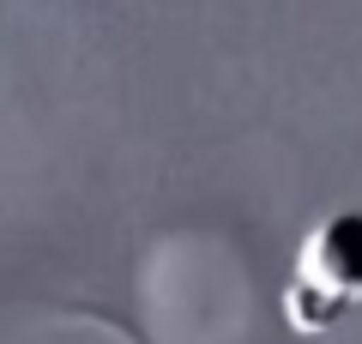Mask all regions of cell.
<instances>
[{
	"label": "cell",
	"mask_w": 362,
	"mask_h": 344,
	"mask_svg": "<svg viewBox=\"0 0 362 344\" xmlns=\"http://www.w3.org/2000/svg\"><path fill=\"white\" fill-rule=\"evenodd\" d=\"M356 302H362V212H326L290 260L284 320L296 332H326Z\"/></svg>",
	"instance_id": "cell-1"
}]
</instances>
